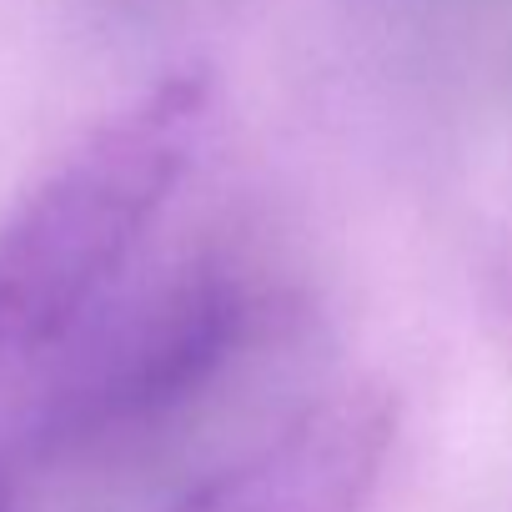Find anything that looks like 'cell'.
<instances>
[{"label":"cell","instance_id":"6da1fadb","mask_svg":"<svg viewBox=\"0 0 512 512\" xmlns=\"http://www.w3.org/2000/svg\"><path fill=\"white\" fill-rule=\"evenodd\" d=\"M206 111L201 66L161 76L0 221V342L41 347L101 297L186 176Z\"/></svg>","mask_w":512,"mask_h":512},{"label":"cell","instance_id":"7a4b0ae2","mask_svg":"<svg viewBox=\"0 0 512 512\" xmlns=\"http://www.w3.org/2000/svg\"><path fill=\"white\" fill-rule=\"evenodd\" d=\"M397 402L377 382L322 397L267 447L191 487L171 512H357L377 487Z\"/></svg>","mask_w":512,"mask_h":512}]
</instances>
